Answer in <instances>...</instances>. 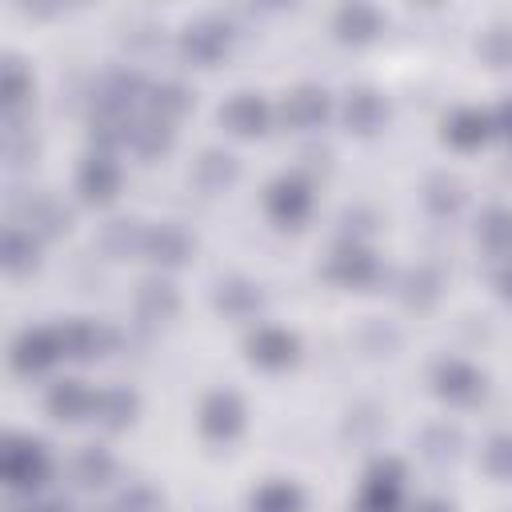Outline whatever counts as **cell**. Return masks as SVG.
<instances>
[{
	"label": "cell",
	"instance_id": "e575fe53",
	"mask_svg": "<svg viewBox=\"0 0 512 512\" xmlns=\"http://www.w3.org/2000/svg\"><path fill=\"white\" fill-rule=\"evenodd\" d=\"M420 444H424V456H428L432 464H448V460H456V452H460V432L448 428V424H432Z\"/></svg>",
	"mask_w": 512,
	"mask_h": 512
},
{
	"label": "cell",
	"instance_id": "30bf717a",
	"mask_svg": "<svg viewBox=\"0 0 512 512\" xmlns=\"http://www.w3.org/2000/svg\"><path fill=\"white\" fill-rule=\"evenodd\" d=\"M76 188H80V196L88 204H108L116 196V188H120V168L104 152H92L76 172Z\"/></svg>",
	"mask_w": 512,
	"mask_h": 512
},
{
	"label": "cell",
	"instance_id": "d4e9b609",
	"mask_svg": "<svg viewBox=\"0 0 512 512\" xmlns=\"http://www.w3.org/2000/svg\"><path fill=\"white\" fill-rule=\"evenodd\" d=\"M336 32H340V40H352V44L372 40L380 32V12L368 4H344L336 12Z\"/></svg>",
	"mask_w": 512,
	"mask_h": 512
},
{
	"label": "cell",
	"instance_id": "7bdbcfd3",
	"mask_svg": "<svg viewBox=\"0 0 512 512\" xmlns=\"http://www.w3.org/2000/svg\"><path fill=\"white\" fill-rule=\"evenodd\" d=\"M412 512H452V504H444V500H420Z\"/></svg>",
	"mask_w": 512,
	"mask_h": 512
},
{
	"label": "cell",
	"instance_id": "5b68a950",
	"mask_svg": "<svg viewBox=\"0 0 512 512\" xmlns=\"http://www.w3.org/2000/svg\"><path fill=\"white\" fill-rule=\"evenodd\" d=\"M12 212H16V224H24L32 236H60L68 224H72V212L52 200V196H24V200H12Z\"/></svg>",
	"mask_w": 512,
	"mask_h": 512
},
{
	"label": "cell",
	"instance_id": "484cf974",
	"mask_svg": "<svg viewBox=\"0 0 512 512\" xmlns=\"http://www.w3.org/2000/svg\"><path fill=\"white\" fill-rule=\"evenodd\" d=\"M136 308H140L144 320H168V316H176L180 300H176V288H172V284H164V280H144V284L136 288Z\"/></svg>",
	"mask_w": 512,
	"mask_h": 512
},
{
	"label": "cell",
	"instance_id": "b9f144b4",
	"mask_svg": "<svg viewBox=\"0 0 512 512\" xmlns=\"http://www.w3.org/2000/svg\"><path fill=\"white\" fill-rule=\"evenodd\" d=\"M496 288H500V296H504V300H512V264H504V268H500Z\"/></svg>",
	"mask_w": 512,
	"mask_h": 512
},
{
	"label": "cell",
	"instance_id": "f1b7e54d",
	"mask_svg": "<svg viewBox=\"0 0 512 512\" xmlns=\"http://www.w3.org/2000/svg\"><path fill=\"white\" fill-rule=\"evenodd\" d=\"M236 180V160L228 156V152H204L200 160H196V184L200 188H208V192H220V188H228Z\"/></svg>",
	"mask_w": 512,
	"mask_h": 512
},
{
	"label": "cell",
	"instance_id": "4dcf8cb0",
	"mask_svg": "<svg viewBox=\"0 0 512 512\" xmlns=\"http://www.w3.org/2000/svg\"><path fill=\"white\" fill-rule=\"evenodd\" d=\"M424 200H428V208H432L436 216H456L460 204H464V184H460L456 176H444V172H440V176L428 180Z\"/></svg>",
	"mask_w": 512,
	"mask_h": 512
},
{
	"label": "cell",
	"instance_id": "8d00e7d4",
	"mask_svg": "<svg viewBox=\"0 0 512 512\" xmlns=\"http://www.w3.org/2000/svg\"><path fill=\"white\" fill-rule=\"evenodd\" d=\"M128 136H132V124L124 120V116H96L92 120V144H100V148H116V144H128Z\"/></svg>",
	"mask_w": 512,
	"mask_h": 512
},
{
	"label": "cell",
	"instance_id": "2e32d148",
	"mask_svg": "<svg viewBox=\"0 0 512 512\" xmlns=\"http://www.w3.org/2000/svg\"><path fill=\"white\" fill-rule=\"evenodd\" d=\"M284 120L292 128H316L328 120V92L324 88H312V84H300L296 92L284 96Z\"/></svg>",
	"mask_w": 512,
	"mask_h": 512
},
{
	"label": "cell",
	"instance_id": "60d3db41",
	"mask_svg": "<svg viewBox=\"0 0 512 512\" xmlns=\"http://www.w3.org/2000/svg\"><path fill=\"white\" fill-rule=\"evenodd\" d=\"M492 128H496L504 140H512V96L500 100V108H496V116H492Z\"/></svg>",
	"mask_w": 512,
	"mask_h": 512
},
{
	"label": "cell",
	"instance_id": "4316f807",
	"mask_svg": "<svg viewBox=\"0 0 512 512\" xmlns=\"http://www.w3.org/2000/svg\"><path fill=\"white\" fill-rule=\"evenodd\" d=\"M112 472H116V464H112V456H108L104 448H84V452L72 460V480H76L80 488H104V484L112 480Z\"/></svg>",
	"mask_w": 512,
	"mask_h": 512
},
{
	"label": "cell",
	"instance_id": "603a6c76",
	"mask_svg": "<svg viewBox=\"0 0 512 512\" xmlns=\"http://www.w3.org/2000/svg\"><path fill=\"white\" fill-rule=\"evenodd\" d=\"M144 228L136 220H108L104 232H100V248L112 256V260H124V256H136L144 252Z\"/></svg>",
	"mask_w": 512,
	"mask_h": 512
},
{
	"label": "cell",
	"instance_id": "7a4b0ae2",
	"mask_svg": "<svg viewBox=\"0 0 512 512\" xmlns=\"http://www.w3.org/2000/svg\"><path fill=\"white\" fill-rule=\"evenodd\" d=\"M400 488H404L400 460H392V456L376 460L364 476L360 496H356V512H400Z\"/></svg>",
	"mask_w": 512,
	"mask_h": 512
},
{
	"label": "cell",
	"instance_id": "d6a6232c",
	"mask_svg": "<svg viewBox=\"0 0 512 512\" xmlns=\"http://www.w3.org/2000/svg\"><path fill=\"white\" fill-rule=\"evenodd\" d=\"M480 240L492 252H512V208H488L480 216Z\"/></svg>",
	"mask_w": 512,
	"mask_h": 512
},
{
	"label": "cell",
	"instance_id": "9c48e42d",
	"mask_svg": "<svg viewBox=\"0 0 512 512\" xmlns=\"http://www.w3.org/2000/svg\"><path fill=\"white\" fill-rule=\"evenodd\" d=\"M200 428L208 440H232L244 428V404L236 392H212L200 408Z\"/></svg>",
	"mask_w": 512,
	"mask_h": 512
},
{
	"label": "cell",
	"instance_id": "52a82bcc",
	"mask_svg": "<svg viewBox=\"0 0 512 512\" xmlns=\"http://www.w3.org/2000/svg\"><path fill=\"white\" fill-rule=\"evenodd\" d=\"M432 384H436V392H440L444 400H452V404H472V400L484 392V376H480L472 364H464V360H440V364L432 368Z\"/></svg>",
	"mask_w": 512,
	"mask_h": 512
},
{
	"label": "cell",
	"instance_id": "d590c367",
	"mask_svg": "<svg viewBox=\"0 0 512 512\" xmlns=\"http://www.w3.org/2000/svg\"><path fill=\"white\" fill-rule=\"evenodd\" d=\"M112 512H164V496L156 488H148V484H132V488H124L116 496Z\"/></svg>",
	"mask_w": 512,
	"mask_h": 512
},
{
	"label": "cell",
	"instance_id": "8fae6325",
	"mask_svg": "<svg viewBox=\"0 0 512 512\" xmlns=\"http://www.w3.org/2000/svg\"><path fill=\"white\" fill-rule=\"evenodd\" d=\"M376 272H380L376 256L368 248H360V244H340L332 252V260H328V276L336 284H344V288H364V284L376 280Z\"/></svg>",
	"mask_w": 512,
	"mask_h": 512
},
{
	"label": "cell",
	"instance_id": "ffe728a7",
	"mask_svg": "<svg viewBox=\"0 0 512 512\" xmlns=\"http://www.w3.org/2000/svg\"><path fill=\"white\" fill-rule=\"evenodd\" d=\"M60 340H64V356H72V360H92V356L104 352L108 332H104L100 324H92V320H68V324H60Z\"/></svg>",
	"mask_w": 512,
	"mask_h": 512
},
{
	"label": "cell",
	"instance_id": "ee69618b",
	"mask_svg": "<svg viewBox=\"0 0 512 512\" xmlns=\"http://www.w3.org/2000/svg\"><path fill=\"white\" fill-rule=\"evenodd\" d=\"M24 512H72V508L60 504V500H44V504H32V508H24Z\"/></svg>",
	"mask_w": 512,
	"mask_h": 512
},
{
	"label": "cell",
	"instance_id": "6da1fadb",
	"mask_svg": "<svg viewBox=\"0 0 512 512\" xmlns=\"http://www.w3.org/2000/svg\"><path fill=\"white\" fill-rule=\"evenodd\" d=\"M0 468H4L8 488H40L48 480V472H52L48 448L40 440H28V436H8L4 440Z\"/></svg>",
	"mask_w": 512,
	"mask_h": 512
},
{
	"label": "cell",
	"instance_id": "8992f818",
	"mask_svg": "<svg viewBox=\"0 0 512 512\" xmlns=\"http://www.w3.org/2000/svg\"><path fill=\"white\" fill-rule=\"evenodd\" d=\"M264 204H268V216H272L276 224L296 228V224L308 216V208H312V192H308V184H304L300 176H280V180H272Z\"/></svg>",
	"mask_w": 512,
	"mask_h": 512
},
{
	"label": "cell",
	"instance_id": "f546056e",
	"mask_svg": "<svg viewBox=\"0 0 512 512\" xmlns=\"http://www.w3.org/2000/svg\"><path fill=\"white\" fill-rule=\"evenodd\" d=\"M148 108H152V120L168 124V120H176V116H184L192 108V92L180 88V84H156L148 92Z\"/></svg>",
	"mask_w": 512,
	"mask_h": 512
},
{
	"label": "cell",
	"instance_id": "cb8c5ba5",
	"mask_svg": "<svg viewBox=\"0 0 512 512\" xmlns=\"http://www.w3.org/2000/svg\"><path fill=\"white\" fill-rule=\"evenodd\" d=\"M252 512H304V492L288 480H264L252 492Z\"/></svg>",
	"mask_w": 512,
	"mask_h": 512
},
{
	"label": "cell",
	"instance_id": "d6986e66",
	"mask_svg": "<svg viewBox=\"0 0 512 512\" xmlns=\"http://www.w3.org/2000/svg\"><path fill=\"white\" fill-rule=\"evenodd\" d=\"M260 304H264V296H260V288L252 280L232 276V280H220V288H216V308L228 312V316H236V320L256 316Z\"/></svg>",
	"mask_w": 512,
	"mask_h": 512
},
{
	"label": "cell",
	"instance_id": "1f68e13d",
	"mask_svg": "<svg viewBox=\"0 0 512 512\" xmlns=\"http://www.w3.org/2000/svg\"><path fill=\"white\" fill-rule=\"evenodd\" d=\"M0 72H4V116L24 112V100H28V88H32V80L24 72V60L20 56H4Z\"/></svg>",
	"mask_w": 512,
	"mask_h": 512
},
{
	"label": "cell",
	"instance_id": "74e56055",
	"mask_svg": "<svg viewBox=\"0 0 512 512\" xmlns=\"http://www.w3.org/2000/svg\"><path fill=\"white\" fill-rule=\"evenodd\" d=\"M484 468L500 480H512V436H492L484 448Z\"/></svg>",
	"mask_w": 512,
	"mask_h": 512
},
{
	"label": "cell",
	"instance_id": "9a60e30c",
	"mask_svg": "<svg viewBox=\"0 0 512 512\" xmlns=\"http://www.w3.org/2000/svg\"><path fill=\"white\" fill-rule=\"evenodd\" d=\"M388 116V104L376 88H352L348 100H344V124L360 136H372Z\"/></svg>",
	"mask_w": 512,
	"mask_h": 512
},
{
	"label": "cell",
	"instance_id": "ba28073f",
	"mask_svg": "<svg viewBox=\"0 0 512 512\" xmlns=\"http://www.w3.org/2000/svg\"><path fill=\"white\" fill-rule=\"evenodd\" d=\"M244 348H248V360L260 368H288L300 352V340L284 328H256Z\"/></svg>",
	"mask_w": 512,
	"mask_h": 512
},
{
	"label": "cell",
	"instance_id": "ac0fdd59",
	"mask_svg": "<svg viewBox=\"0 0 512 512\" xmlns=\"http://www.w3.org/2000/svg\"><path fill=\"white\" fill-rule=\"evenodd\" d=\"M488 132H492V120H488L484 112H476V108H460V112L444 124V140H448L452 148H460V152L480 148V144L488 140Z\"/></svg>",
	"mask_w": 512,
	"mask_h": 512
},
{
	"label": "cell",
	"instance_id": "277c9868",
	"mask_svg": "<svg viewBox=\"0 0 512 512\" xmlns=\"http://www.w3.org/2000/svg\"><path fill=\"white\" fill-rule=\"evenodd\" d=\"M224 48H228V24H220V20H212V16H204V20H192L184 32H180V56L188 60V64H216L220 56H224Z\"/></svg>",
	"mask_w": 512,
	"mask_h": 512
},
{
	"label": "cell",
	"instance_id": "7c38bea8",
	"mask_svg": "<svg viewBox=\"0 0 512 512\" xmlns=\"http://www.w3.org/2000/svg\"><path fill=\"white\" fill-rule=\"evenodd\" d=\"M144 256H148L152 264L176 268V264H184V260L192 256V236H188L184 228H176V224H156V228H148V236H144Z\"/></svg>",
	"mask_w": 512,
	"mask_h": 512
},
{
	"label": "cell",
	"instance_id": "e0dca14e",
	"mask_svg": "<svg viewBox=\"0 0 512 512\" xmlns=\"http://www.w3.org/2000/svg\"><path fill=\"white\" fill-rule=\"evenodd\" d=\"M48 412L56 420H84L88 412H96V396L80 380H60L48 392Z\"/></svg>",
	"mask_w": 512,
	"mask_h": 512
},
{
	"label": "cell",
	"instance_id": "5bb4252c",
	"mask_svg": "<svg viewBox=\"0 0 512 512\" xmlns=\"http://www.w3.org/2000/svg\"><path fill=\"white\" fill-rule=\"evenodd\" d=\"M220 120L236 132V136H260L268 128V104L264 96L256 92H236L224 108H220Z\"/></svg>",
	"mask_w": 512,
	"mask_h": 512
},
{
	"label": "cell",
	"instance_id": "f35d334b",
	"mask_svg": "<svg viewBox=\"0 0 512 512\" xmlns=\"http://www.w3.org/2000/svg\"><path fill=\"white\" fill-rule=\"evenodd\" d=\"M480 52L488 56V64L508 68V64H512V28H492V32L480 40Z\"/></svg>",
	"mask_w": 512,
	"mask_h": 512
},
{
	"label": "cell",
	"instance_id": "4fadbf2b",
	"mask_svg": "<svg viewBox=\"0 0 512 512\" xmlns=\"http://www.w3.org/2000/svg\"><path fill=\"white\" fill-rule=\"evenodd\" d=\"M140 92H144V80H140L136 72L116 68V72H108V76L96 84V104H100L104 116H124V112L136 104Z\"/></svg>",
	"mask_w": 512,
	"mask_h": 512
},
{
	"label": "cell",
	"instance_id": "7402d4cb",
	"mask_svg": "<svg viewBox=\"0 0 512 512\" xmlns=\"http://www.w3.org/2000/svg\"><path fill=\"white\" fill-rule=\"evenodd\" d=\"M136 408H140V400H136V392L132 388H104L100 396H96V416H100V424L104 428H128L132 420H136Z\"/></svg>",
	"mask_w": 512,
	"mask_h": 512
},
{
	"label": "cell",
	"instance_id": "ab89813d",
	"mask_svg": "<svg viewBox=\"0 0 512 512\" xmlns=\"http://www.w3.org/2000/svg\"><path fill=\"white\" fill-rule=\"evenodd\" d=\"M32 156H36V144H32V136H28L24 128L4 132V160H8L12 168H24Z\"/></svg>",
	"mask_w": 512,
	"mask_h": 512
},
{
	"label": "cell",
	"instance_id": "836d02e7",
	"mask_svg": "<svg viewBox=\"0 0 512 512\" xmlns=\"http://www.w3.org/2000/svg\"><path fill=\"white\" fill-rule=\"evenodd\" d=\"M440 296V272L436 268H412L404 276V300L412 308H428Z\"/></svg>",
	"mask_w": 512,
	"mask_h": 512
},
{
	"label": "cell",
	"instance_id": "44dd1931",
	"mask_svg": "<svg viewBox=\"0 0 512 512\" xmlns=\"http://www.w3.org/2000/svg\"><path fill=\"white\" fill-rule=\"evenodd\" d=\"M0 260H4V268L12 276L32 272L36 268V240H32V232L20 228V224H8L4 228V244H0Z\"/></svg>",
	"mask_w": 512,
	"mask_h": 512
},
{
	"label": "cell",
	"instance_id": "83f0119b",
	"mask_svg": "<svg viewBox=\"0 0 512 512\" xmlns=\"http://www.w3.org/2000/svg\"><path fill=\"white\" fill-rule=\"evenodd\" d=\"M128 144L136 148V156H144V160H156V156H164L168 148H172V128L164 124V120H140V124H132V136H128Z\"/></svg>",
	"mask_w": 512,
	"mask_h": 512
},
{
	"label": "cell",
	"instance_id": "3957f363",
	"mask_svg": "<svg viewBox=\"0 0 512 512\" xmlns=\"http://www.w3.org/2000/svg\"><path fill=\"white\" fill-rule=\"evenodd\" d=\"M64 356V340H60V328H24L16 340H12V368L32 376V372H44L48 364H56Z\"/></svg>",
	"mask_w": 512,
	"mask_h": 512
}]
</instances>
